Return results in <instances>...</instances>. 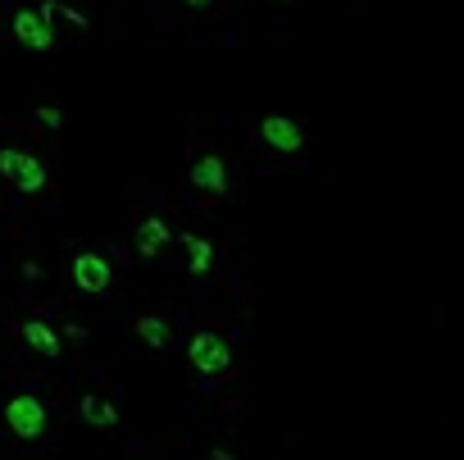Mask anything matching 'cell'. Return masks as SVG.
<instances>
[{"instance_id":"cell-14","label":"cell","mask_w":464,"mask_h":460,"mask_svg":"<svg viewBox=\"0 0 464 460\" xmlns=\"http://www.w3.org/2000/svg\"><path fill=\"white\" fill-rule=\"evenodd\" d=\"M36 124H42V128H51V133H60V128H64V109H55V105H42V109H36Z\"/></svg>"},{"instance_id":"cell-12","label":"cell","mask_w":464,"mask_h":460,"mask_svg":"<svg viewBox=\"0 0 464 460\" xmlns=\"http://www.w3.org/2000/svg\"><path fill=\"white\" fill-rule=\"evenodd\" d=\"M137 337L146 342L150 351H164V347H169V337H173V328H169L164 315H141V319H137Z\"/></svg>"},{"instance_id":"cell-3","label":"cell","mask_w":464,"mask_h":460,"mask_svg":"<svg viewBox=\"0 0 464 460\" xmlns=\"http://www.w3.org/2000/svg\"><path fill=\"white\" fill-rule=\"evenodd\" d=\"M0 178H10V182L23 191V197H36V191H46L51 169L36 160V156H28V150L5 146V150H0Z\"/></svg>"},{"instance_id":"cell-16","label":"cell","mask_w":464,"mask_h":460,"mask_svg":"<svg viewBox=\"0 0 464 460\" xmlns=\"http://www.w3.org/2000/svg\"><path fill=\"white\" fill-rule=\"evenodd\" d=\"M64 337H68V342H83V337H87V328H83V324H68V328H64Z\"/></svg>"},{"instance_id":"cell-18","label":"cell","mask_w":464,"mask_h":460,"mask_svg":"<svg viewBox=\"0 0 464 460\" xmlns=\"http://www.w3.org/2000/svg\"><path fill=\"white\" fill-rule=\"evenodd\" d=\"M210 460H232V451H228V447H214V451H210Z\"/></svg>"},{"instance_id":"cell-10","label":"cell","mask_w":464,"mask_h":460,"mask_svg":"<svg viewBox=\"0 0 464 460\" xmlns=\"http://www.w3.org/2000/svg\"><path fill=\"white\" fill-rule=\"evenodd\" d=\"M23 342H28L36 356H46V360L60 356V347H64V337H60L46 319H28V324H23Z\"/></svg>"},{"instance_id":"cell-19","label":"cell","mask_w":464,"mask_h":460,"mask_svg":"<svg viewBox=\"0 0 464 460\" xmlns=\"http://www.w3.org/2000/svg\"><path fill=\"white\" fill-rule=\"evenodd\" d=\"M268 5H292V0H268Z\"/></svg>"},{"instance_id":"cell-2","label":"cell","mask_w":464,"mask_h":460,"mask_svg":"<svg viewBox=\"0 0 464 460\" xmlns=\"http://www.w3.org/2000/svg\"><path fill=\"white\" fill-rule=\"evenodd\" d=\"M5 424H10V433L19 442H36V438H46V429H51V410H46V401L36 392H14L5 401Z\"/></svg>"},{"instance_id":"cell-17","label":"cell","mask_w":464,"mask_h":460,"mask_svg":"<svg viewBox=\"0 0 464 460\" xmlns=\"http://www.w3.org/2000/svg\"><path fill=\"white\" fill-rule=\"evenodd\" d=\"M178 5H187V10H210L214 0H178Z\"/></svg>"},{"instance_id":"cell-4","label":"cell","mask_w":464,"mask_h":460,"mask_svg":"<svg viewBox=\"0 0 464 460\" xmlns=\"http://www.w3.org/2000/svg\"><path fill=\"white\" fill-rule=\"evenodd\" d=\"M68 278L83 296H105L109 283H114V264L100 255V251H77L73 264H68Z\"/></svg>"},{"instance_id":"cell-6","label":"cell","mask_w":464,"mask_h":460,"mask_svg":"<svg viewBox=\"0 0 464 460\" xmlns=\"http://www.w3.org/2000/svg\"><path fill=\"white\" fill-rule=\"evenodd\" d=\"M10 32H14V42L28 46V51H51L55 46V23L42 14V10H14L10 14Z\"/></svg>"},{"instance_id":"cell-9","label":"cell","mask_w":464,"mask_h":460,"mask_svg":"<svg viewBox=\"0 0 464 460\" xmlns=\"http://www.w3.org/2000/svg\"><path fill=\"white\" fill-rule=\"evenodd\" d=\"M77 415H83V424H92V429H100V433H109V429L124 424L119 406H114L109 397H100V392H87L83 401H77Z\"/></svg>"},{"instance_id":"cell-11","label":"cell","mask_w":464,"mask_h":460,"mask_svg":"<svg viewBox=\"0 0 464 460\" xmlns=\"http://www.w3.org/2000/svg\"><path fill=\"white\" fill-rule=\"evenodd\" d=\"M178 242L187 246V274H191V278H205L210 264H214V246H210L201 233H182Z\"/></svg>"},{"instance_id":"cell-13","label":"cell","mask_w":464,"mask_h":460,"mask_svg":"<svg viewBox=\"0 0 464 460\" xmlns=\"http://www.w3.org/2000/svg\"><path fill=\"white\" fill-rule=\"evenodd\" d=\"M42 14H46L51 23H55V19H60V23H68L73 32H87V28H92L83 10H73V5H60V0H42Z\"/></svg>"},{"instance_id":"cell-7","label":"cell","mask_w":464,"mask_h":460,"mask_svg":"<svg viewBox=\"0 0 464 460\" xmlns=\"http://www.w3.org/2000/svg\"><path fill=\"white\" fill-rule=\"evenodd\" d=\"M191 187L205 191V197H223V191H228V160L214 156V150L196 156V160H191Z\"/></svg>"},{"instance_id":"cell-8","label":"cell","mask_w":464,"mask_h":460,"mask_svg":"<svg viewBox=\"0 0 464 460\" xmlns=\"http://www.w3.org/2000/svg\"><path fill=\"white\" fill-rule=\"evenodd\" d=\"M137 255L141 260H155V255H160L169 242H173V223L169 219H160V214H146L141 223H137Z\"/></svg>"},{"instance_id":"cell-5","label":"cell","mask_w":464,"mask_h":460,"mask_svg":"<svg viewBox=\"0 0 464 460\" xmlns=\"http://www.w3.org/2000/svg\"><path fill=\"white\" fill-rule=\"evenodd\" d=\"M260 141L278 156H300L305 150V128L292 119V114H264L260 119Z\"/></svg>"},{"instance_id":"cell-15","label":"cell","mask_w":464,"mask_h":460,"mask_svg":"<svg viewBox=\"0 0 464 460\" xmlns=\"http://www.w3.org/2000/svg\"><path fill=\"white\" fill-rule=\"evenodd\" d=\"M23 278H28V283H42V264H36V260H23Z\"/></svg>"},{"instance_id":"cell-1","label":"cell","mask_w":464,"mask_h":460,"mask_svg":"<svg viewBox=\"0 0 464 460\" xmlns=\"http://www.w3.org/2000/svg\"><path fill=\"white\" fill-rule=\"evenodd\" d=\"M232 342L223 337V333H210V328H201V333H191V342H187V365L196 369L201 378H219V374H228L232 369Z\"/></svg>"}]
</instances>
